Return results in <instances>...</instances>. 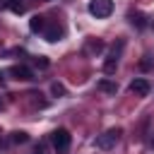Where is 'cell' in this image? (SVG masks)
<instances>
[{"mask_svg":"<svg viewBox=\"0 0 154 154\" xmlns=\"http://www.w3.org/2000/svg\"><path fill=\"white\" fill-rule=\"evenodd\" d=\"M51 144L55 149V154H67L70 144H72V135L65 130V128H58L51 132Z\"/></svg>","mask_w":154,"mask_h":154,"instance_id":"cell-1","label":"cell"},{"mask_svg":"<svg viewBox=\"0 0 154 154\" xmlns=\"http://www.w3.org/2000/svg\"><path fill=\"white\" fill-rule=\"evenodd\" d=\"M120 135H123V130H120V128H111V130H106L103 135H99V137L94 140V147H96V149L108 152V149H113V147L118 144Z\"/></svg>","mask_w":154,"mask_h":154,"instance_id":"cell-2","label":"cell"},{"mask_svg":"<svg viewBox=\"0 0 154 154\" xmlns=\"http://www.w3.org/2000/svg\"><path fill=\"white\" fill-rule=\"evenodd\" d=\"M123 48H125V38H118V41L111 46V51H108V58L103 60V72H106V75H111V72L118 67V60H120V53H123Z\"/></svg>","mask_w":154,"mask_h":154,"instance_id":"cell-3","label":"cell"},{"mask_svg":"<svg viewBox=\"0 0 154 154\" xmlns=\"http://www.w3.org/2000/svg\"><path fill=\"white\" fill-rule=\"evenodd\" d=\"M89 14H94L96 19H106L113 12V0H89Z\"/></svg>","mask_w":154,"mask_h":154,"instance_id":"cell-4","label":"cell"},{"mask_svg":"<svg viewBox=\"0 0 154 154\" xmlns=\"http://www.w3.org/2000/svg\"><path fill=\"white\" fill-rule=\"evenodd\" d=\"M65 36V26H60V24H46V29H43V38L46 41H51V43H55V41H60Z\"/></svg>","mask_w":154,"mask_h":154,"instance_id":"cell-5","label":"cell"},{"mask_svg":"<svg viewBox=\"0 0 154 154\" xmlns=\"http://www.w3.org/2000/svg\"><path fill=\"white\" fill-rule=\"evenodd\" d=\"M130 91H132L135 96H147V94L152 91V84H149L144 77H137V79L130 82Z\"/></svg>","mask_w":154,"mask_h":154,"instance_id":"cell-6","label":"cell"},{"mask_svg":"<svg viewBox=\"0 0 154 154\" xmlns=\"http://www.w3.org/2000/svg\"><path fill=\"white\" fill-rule=\"evenodd\" d=\"M10 75H14V79H22V82L34 79V72H31V67H26V65H14V67H10Z\"/></svg>","mask_w":154,"mask_h":154,"instance_id":"cell-7","label":"cell"},{"mask_svg":"<svg viewBox=\"0 0 154 154\" xmlns=\"http://www.w3.org/2000/svg\"><path fill=\"white\" fill-rule=\"evenodd\" d=\"M103 48H106V43H103L101 38H89V41L84 43V55H99Z\"/></svg>","mask_w":154,"mask_h":154,"instance_id":"cell-8","label":"cell"},{"mask_svg":"<svg viewBox=\"0 0 154 154\" xmlns=\"http://www.w3.org/2000/svg\"><path fill=\"white\" fill-rule=\"evenodd\" d=\"M29 29H31L34 34H43V29H46V17H43V14H34V17L29 19Z\"/></svg>","mask_w":154,"mask_h":154,"instance_id":"cell-9","label":"cell"},{"mask_svg":"<svg viewBox=\"0 0 154 154\" xmlns=\"http://www.w3.org/2000/svg\"><path fill=\"white\" fill-rule=\"evenodd\" d=\"M128 19H130V24L137 26V29H144V26H147V17H144L142 12H130Z\"/></svg>","mask_w":154,"mask_h":154,"instance_id":"cell-10","label":"cell"},{"mask_svg":"<svg viewBox=\"0 0 154 154\" xmlns=\"http://www.w3.org/2000/svg\"><path fill=\"white\" fill-rule=\"evenodd\" d=\"M5 7L12 10L14 14H22V12L26 10V2H24V0H5Z\"/></svg>","mask_w":154,"mask_h":154,"instance_id":"cell-11","label":"cell"},{"mask_svg":"<svg viewBox=\"0 0 154 154\" xmlns=\"http://www.w3.org/2000/svg\"><path fill=\"white\" fill-rule=\"evenodd\" d=\"M96 87H99L101 91H106V94H116V91H118V84H116V82H111V79H101Z\"/></svg>","mask_w":154,"mask_h":154,"instance_id":"cell-12","label":"cell"},{"mask_svg":"<svg viewBox=\"0 0 154 154\" xmlns=\"http://www.w3.org/2000/svg\"><path fill=\"white\" fill-rule=\"evenodd\" d=\"M10 142H14V144H24V142H29V135H26L24 130H17V132L10 135Z\"/></svg>","mask_w":154,"mask_h":154,"instance_id":"cell-13","label":"cell"},{"mask_svg":"<svg viewBox=\"0 0 154 154\" xmlns=\"http://www.w3.org/2000/svg\"><path fill=\"white\" fill-rule=\"evenodd\" d=\"M51 94H53V96H65V94H67V89H65V84L53 82V84H51Z\"/></svg>","mask_w":154,"mask_h":154,"instance_id":"cell-14","label":"cell"},{"mask_svg":"<svg viewBox=\"0 0 154 154\" xmlns=\"http://www.w3.org/2000/svg\"><path fill=\"white\" fill-rule=\"evenodd\" d=\"M36 65H38L41 70H46V67L51 65V60H48V58H43V55H38V58H36Z\"/></svg>","mask_w":154,"mask_h":154,"instance_id":"cell-15","label":"cell"},{"mask_svg":"<svg viewBox=\"0 0 154 154\" xmlns=\"http://www.w3.org/2000/svg\"><path fill=\"white\" fill-rule=\"evenodd\" d=\"M140 67L142 70H149L152 67V55H144V60H140Z\"/></svg>","mask_w":154,"mask_h":154,"instance_id":"cell-16","label":"cell"},{"mask_svg":"<svg viewBox=\"0 0 154 154\" xmlns=\"http://www.w3.org/2000/svg\"><path fill=\"white\" fill-rule=\"evenodd\" d=\"M34 154H48V149H46V142H41V144H36V149H34Z\"/></svg>","mask_w":154,"mask_h":154,"instance_id":"cell-17","label":"cell"},{"mask_svg":"<svg viewBox=\"0 0 154 154\" xmlns=\"http://www.w3.org/2000/svg\"><path fill=\"white\" fill-rule=\"evenodd\" d=\"M2 82H5V72L0 70V84H2Z\"/></svg>","mask_w":154,"mask_h":154,"instance_id":"cell-18","label":"cell"},{"mask_svg":"<svg viewBox=\"0 0 154 154\" xmlns=\"http://www.w3.org/2000/svg\"><path fill=\"white\" fill-rule=\"evenodd\" d=\"M0 108H2V101H0Z\"/></svg>","mask_w":154,"mask_h":154,"instance_id":"cell-19","label":"cell"}]
</instances>
